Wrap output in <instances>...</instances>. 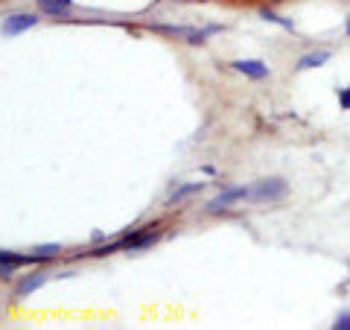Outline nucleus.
I'll return each instance as SVG.
<instances>
[{
    "label": "nucleus",
    "instance_id": "obj_1",
    "mask_svg": "<svg viewBox=\"0 0 350 330\" xmlns=\"http://www.w3.org/2000/svg\"><path fill=\"white\" fill-rule=\"evenodd\" d=\"M289 196V184L280 175H269V179H260L251 184V199L254 202H280Z\"/></svg>",
    "mask_w": 350,
    "mask_h": 330
},
{
    "label": "nucleus",
    "instance_id": "obj_2",
    "mask_svg": "<svg viewBox=\"0 0 350 330\" xmlns=\"http://www.w3.org/2000/svg\"><path fill=\"white\" fill-rule=\"evenodd\" d=\"M158 237H161V223H152V225L140 228V231H131V234H123L120 240H123V249L137 251V249H149L152 243H158Z\"/></svg>",
    "mask_w": 350,
    "mask_h": 330
},
{
    "label": "nucleus",
    "instance_id": "obj_3",
    "mask_svg": "<svg viewBox=\"0 0 350 330\" xmlns=\"http://www.w3.org/2000/svg\"><path fill=\"white\" fill-rule=\"evenodd\" d=\"M243 199H251V187H228V190H222L216 199L207 202V214H219V211H225L228 205L243 202Z\"/></svg>",
    "mask_w": 350,
    "mask_h": 330
},
{
    "label": "nucleus",
    "instance_id": "obj_4",
    "mask_svg": "<svg viewBox=\"0 0 350 330\" xmlns=\"http://www.w3.org/2000/svg\"><path fill=\"white\" fill-rule=\"evenodd\" d=\"M38 24V15L36 12H12L6 15L3 21V36H21V32H27Z\"/></svg>",
    "mask_w": 350,
    "mask_h": 330
},
{
    "label": "nucleus",
    "instance_id": "obj_5",
    "mask_svg": "<svg viewBox=\"0 0 350 330\" xmlns=\"http://www.w3.org/2000/svg\"><path fill=\"white\" fill-rule=\"evenodd\" d=\"M44 283H47V272H29V275H24L18 283H15V299H27V295H32L36 290H41Z\"/></svg>",
    "mask_w": 350,
    "mask_h": 330
},
{
    "label": "nucleus",
    "instance_id": "obj_6",
    "mask_svg": "<svg viewBox=\"0 0 350 330\" xmlns=\"http://www.w3.org/2000/svg\"><path fill=\"white\" fill-rule=\"evenodd\" d=\"M231 68L237 73H243V76H251V79H266V76H269L266 62H260V59H237Z\"/></svg>",
    "mask_w": 350,
    "mask_h": 330
},
{
    "label": "nucleus",
    "instance_id": "obj_7",
    "mask_svg": "<svg viewBox=\"0 0 350 330\" xmlns=\"http://www.w3.org/2000/svg\"><path fill=\"white\" fill-rule=\"evenodd\" d=\"M333 53L330 50H312V53H306V56L298 59V71H312V68H321V64L330 62Z\"/></svg>",
    "mask_w": 350,
    "mask_h": 330
},
{
    "label": "nucleus",
    "instance_id": "obj_8",
    "mask_svg": "<svg viewBox=\"0 0 350 330\" xmlns=\"http://www.w3.org/2000/svg\"><path fill=\"white\" fill-rule=\"evenodd\" d=\"M62 246L59 243H47V246H36L32 249V255H36V263H47V260H53V257H59L62 255Z\"/></svg>",
    "mask_w": 350,
    "mask_h": 330
},
{
    "label": "nucleus",
    "instance_id": "obj_9",
    "mask_svg": "<svg viewBox=\"0 0 350 330\" xmlns=\"http://www.w3.org/2000/svg\"><path fill=\"white\" fill-rule=\"evenodd\" d=\"M38 6H41L47 15H56V18H64V15H68V6H62L59 0H38Z\"/></svg>",
    "mask_w": 350,
    "mask_h": 330
},
{
    "label": "nucleus",
    "instance_id": "obj_10",
    "mask_svg": "<svg viewBox=\"0 0 350 330\" xmlns=\"http://www.w3.org/2000/svg\"><path fill=\"white\" fill-rule=\"evenodd\" d=\"M204 184H184V187H178V190H172V196H170V205L172 202H181V199H187V196H193V193H199Z\"/></svg>",
    "mask_w": 350,
    "mask_h": 330
},
{
    "label": "nucleus",
    "instance_id": "obj_11",
    "mask_svg": "<svg viewBox=\"0 0 350 330\" xmlns=\"http://www.w3.org/2000/svg\"><path fill=\"white\" fill-rule=\"evenodd\" d=\"M260 15L266 18V21H271V24H280V27H286V29H295L289 18H280V15H275V12H271V9H269V6H266V9H260Z\"/></svg>",
    "mask_w": 350,
    "mask_h": 330
},
{
    "label": "nucleus",
    "instance_id": "obj_12",
    "mask_svg": "<svg viewBox=\"0 0 350 330\" xmlns=\"http://www.w3.org/2000/svg\"><path fill=\"white\" fill-rule=\"evenodd\" d=\"M338 105H342L345 112H350V85H347V88H342V91H338Z\"/></svg>",
    "mask_w": 350,
    "mask_h": 330
},
{
    "label": "nucleus",
    "instance_id": "obj_13",
    "mask_svg": "<svg viewBox=\"0 0 350 330\" xmlns=\"http://www.w3.org/2000/svg\"><path fill=\"white\" fill-rule=\"evenodd\" d=\"M333 327H336V330H350V313H342V316H338Z\"/></svg>",
    "mask_w": 350,
    "mask_h": 330
},
{
    "label": "nucleus",
    "instance_id": "obj_14",
    "mask_svg": "<svg viewBox=\"0 0 350 330\" xmlns=\"http://www.w3.org/2000/svg\"><path fill=\"white\" fill-rule=\"evenodd\" d=\"M59 3H62V6H68V9H70V6H73V0H59Z\"/></svg>",
    "mask_w": 350,
    "mask_h": 330
},
{
    "label": "nucleus",
    "instance_id": "obj_15",
    "mask_svg": "<svg viewBox=\"0 0 350 330\" xmlns=\"http://www.w3.org/2000/svg\"><path fill=\"white\" fill-rule=\"evenodd\" d=\"M269 3H280V0H269Z\"/></svg>",
    "mask_w": 350,
    "mask_h": 330
},
{
    "label": "nucleus",
    "instance_id": "obj_16",
    "mask_svg": "<svg viewBox=\"0 0 350 330\" xmlns=\"http://www.w3.org/2000/svg\"><path fill=\"white\" fill-rule=\"evenodd\" d=\"M347 36H350V24H347Z\"/></svg>",
    "mask_w": 350,
    "mask_h": 330
}]
</instances>
